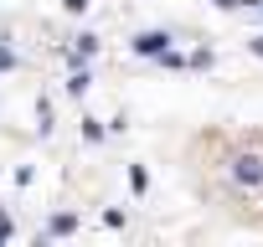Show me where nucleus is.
I'll list each match as a JSON object with an SVG mask.
<instances>
[{"instance_id": "nucleus-1", "label": "nucleus", "mask_w": 263, "mask_h": 247, "mask_svg": "<svg viewBox=\"0 0 263 247\" xmlns=\"http://www.w3.org/2000/svg\"><path fill=\"white\" fill-rule=\"evenodd\" d=\"M165 47H171V31H140V36H135V52H140V57H160Z\"/></svg>"}, {"instance_id": "nucleus-7", "label": "nucleus", "mask_w": 263, "mask_h": 247, "mask_svg": "<svg viewBox=\"0 0 263 247\" xmlns=\"http://www.w3.org/2000/svg\"><path fill=\"white\" fill-rule=\"evenodd\" d=\"M248 52H253V57H263V36H258V42H248Z\"/></svg>"}, {"instance_id": "nucleus-2", "label": "nucleus", "mask_w": 263, "mask_h": 247, "mask_svg": "<svg viewBox=\"0 0 263 247\" xmlns=\"http://www.w3.org/2000/svg\"><path fill=\"white\" fill-rule=\"evenodd\" d=\"M232 175L242 186H263V160L258 155H242V160H232Z\"/></svg>"}, {"instance_id": "nucleus-6", "label": "nucleus", "mask_w": 263, "mask_h": 247, "mask_svg": "<svg viewBox=\"0 0 263 247\" xmlns=\"http://www.w3.org/2000/svg\"><path fill=\"white\" fill-rule=\"evenodd\" d=\"M212 6H217V11H237V6H242V0H212Z\"/></svg>"}, {"instance_id": "nucleus-3", "label": "nucleus", "mask_w": 263, "mask_h": 247, "mask_svg": "<svg viewBox=\"0 0 263 247\" xmlns=\"http://www.w3.org/2000/svg\"><path fill=\"white\" fill-rule=\"evenodd\" d=\"M88 83H93V77H88V67H83V72H72V77H67V93H72V98H83V93H88Z\"/></svg>"}, {"instance_id": "nucleus-8", "label": "nucleus", "mask_w": 263, "mask_h": 247, "mask_svg": "<svg viewBox=\"0 0 263 247\" xmlns=\"http://www.w3.org/2000/svg\"><path fill=\"white\" fill-rule=\"evenodd\" d=\"M62 6H67V11H83V6H88V0H62Z\"/></svg>"}, {"instance_id": "nucleus-4", "label": "nucleus", "mask_w": 263, "mask_h": 247, "mask_svg": "<svg viewBox=\"0 0 263 247\" xmlns=\"http://www.w3.org/2000/svg\"><path fill=\"white\" fill-rule=\"evenodd\" d=\"M6 67H16V52H11V47H0V72H6Z\"/></svg>"}, {"instance_id": "nucleus-5", "label": "nucleus", "mask_w": 263, "mask_h": 247, "mask_svg": "<svg viewBox=\"0 0 263 247\" xmlns=\"http://www.w3.org/2000/svg\"><path fill=\"white\" fill-rule=\"evenodd\" d=\"M6 237H11V216H6V211H0V242H6Z\"/></svg>"}]
</instances>
